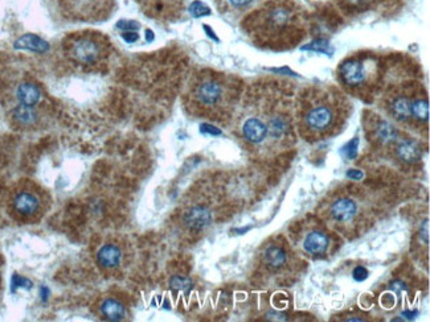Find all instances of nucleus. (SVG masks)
Returning a JSON list of instances; mask_svg holds the SVG:
<instances>
[{"label": "nucleus", "mask_w": 430, "mask_h": 322, "mask_svg": "<svg viewBox=\"0 0 430 322\" xmlns=\"http://www.w3.org/2000/svg\"><path fill=\"white\" fill-rule=\"evenodd\" d=\"M388 1H394V0H388Z\"/></svg>", "instance_id": "35"}, {"label": "nucleus", "mask_w": 430, "mask_h": 322, "mask_svg": "<svg viewBox=\"0 0 430 322\" xmlns=\"http://www.w3.org/2000/svg\"><path fill=\"white\" fill-rule=\"evenodd\" d=\"M16 48L29 49V50H35V52H45L48 49V44L45 41H43L41 38L34 36V35H27V36L22 37L16 43Z\"/></svg>", "instance_id": "20"}, {"label": "nucleus", "mask_w": 430, "mask_h": 322, "mask_svg": "<svg viewBox=\"0 0 430 322\" xmlns=\"http://www.w3.org/2000/svg\"><path fill=\"white\" fill-rule=\"evenodd\" d=\"M99 317L108 321H122L127 316V310L120 298L102 296L96 304Z\"/></svg>", "instance_id": "15"}, {"label": "nucleus", "mask_w": 430, "mask_h": 322, "mask_svg": "<svg viewBox=\"0 0 430 322\" xmlns=\"http://www.w3.org/2000/svg\"><path fill=\"white\" fill-rule=\"evenodd\" d=\"M201 131L213 133V135H219V133H220V131H219L217 129H215V127H212V126H207V124H204V126L201 127Z\"/></svg>", "instance_id": "31"}, {"label": "nucleus", "mask_w": 430, "mask_h": 322, "mask_svg": "<svg viewBox=\"0 0 430 322\" xmlns=\"http://www.w3.org/2000/svg\"><path fill=\"white\" fill-rule=\"evenodd\" d=\"M422 87L417 85H406L392 89L384 98V108L397 123L413 129V101Z\"/></svg>", "instance_id": "8"}, {"label": "nucleus", "mask_w": 430, "mask_h": 322, "mask_svg": "<svg viewBox=\"0 0 430 322\" xmlns=\"http://www.w3.org/2000/svg\"><path fill=\"white\" fill-rule=\"evenodd\" d=\"M0 101L6 111L19 108L45 111L43 89L25 74H7L0 81Z\"/></svg>", "instance_id": "7"}, {"label": "nucleus", "mask_w": 430, "mask_h": 322, "mask_svg": "<svg viewBox=\"0 0 430 322\" xmlns=\"http://www.w3.org/2000/svg\"><path fill=\"white\" fill-rule=\"evenodd\" d=\"M50 207L48 191L32 180H20L8 191L7 213L16 224H37Z\"/></svg>", "instance_id": "4"}, {"label": "nucleus", "mask_w": 430, "mask_h": 322, "mask_svg": "<svg viewBox=\"0 0 430 322\" xmlns=\"http://www.w3.org/2000/svg\"><path fill=\"white\" fill-rule=\"evenodd\" d=\"M339 80L351 93L371 96L381 78V62L375 54L361 53L348 57L339 65Z\"/></svg>", "instance_id": "6"}, {"label": "nucleus", "mask_w": 430, "mask_h": 322, "mask_svg": "<svg viewBox=\"0 0 430 322\" xmlns=\"http://www.w3.org/2000/svg\"><path fill=\"white\" fill-rule=\"evenodd\" d=\"M303 250L310 255H322L329 250L330 238L324 231L313 230L305 235L303 239Z\"/></svg>", "instance_id": "18"}, {"label": "nucleus", "mask_w": 430, "mask_h": 322, "mask_svg": "<svg viewBox=\"0 0 430 322\" xmlns=\"http://www.w3.org/2000/svg\"><path fill=\"white\" fill-rule=\"evenodd\" d=\"M143 13H148L151 17H157L162 20H170L178 16L182 11L183 0H136Z\"/></svg>", "instance_id": "13"}, {"label": "nucleus", "mask_w": 430, "mask_h": 322, "mask_svg": "<svg viewBox=\"0 0 430 322\" xmlns=\"http://www.w3.org/2000/svg\"><path fill=\"white\" fill-rule=\"evenodd\" d=\"M255 0H220L222 8L227 11H243L248 8Z\"/></svg>", "instance_id": "22"}, {"label": "nucleus", "mask_w": 430, "mask_h": 322, "mask_svg": "<svg viewBox=\"0 0 430 322\" xmlns=\"http://www.w3.org/2000/svg\"><path fill=\"white\" fill-rule=\"evenodd\" d=\"M403 316H406L408 320H412V319H415L416 312H415V313H413V312H404V313H403Z\"/></svg>", "instance_id": "32"}, {"label": "nucleus", "mask_w": 430, "mask_h": 322, "mask_svg": "<svg viewBox=\"0 0 430 322\" xmlns=\"http://www.w3.org/2000/svg\"><path fill=\"white\" fill-rule=\"evenodd\" d=\"M366 131L369 139L378 145H394L399 139V131L394 124L373 114L366 118Z\"/></svg>", "instance_id": "11"}, {"label": "nucleus", "mask_w": 430, "mask_h": 322, "mask_svg": "<svg viewBox=\"0 0 430 322\" xmlns=\"http://www.w3.org/2000/svg\"><path fill=\"white\" fill-rule=\"evenodd\" d=\"M359 213V205L357 201L348 196H342L332 201L330 205V215L338 224H348L354 221Z\"/></svg>", "instance_id": "14"}, {"label": "nucleus", "mask_w": 430, "mask_h": 322, "mask_svg": "<svg viewBox=\"0 0 430 322\" xmlns=\"http://www.w3.org/2000/svg\"><path fill=\"white\" fill-rule=\"evenodd\" d=\"M122 38L123 40H126L127 43H134V41H136V40L139 38V35H138L136 32L129 31V32H123Z\"/></svg>", "instance_id": "30"}, {"label": "nucleus", "mask_w": 430, "mask_h": 322, "mask_svg": "<svg viewBox=\"0 0 430 322\" xmlns=\"http://www.w3.org/2000/svg\"><path fill=\"white\" fill-rule=\"evenodd\" d=\"M64 57L83 71L99 69L110 57L108 37L99 32L84 31L65 37L62 41Z\"/></svg>", "instance_id": "5"}, {"label": "nucleus", "mask_w": 430, "mask_h": 322, "mask_svg": "<svg viewBox=\"0 0 430 322\" xmlns=\"http://www.w3.org/2000/svg\"><path fill=\"white\" fill-rule=\"evenodd\" d=\"M172 286L178 289H185L187 286H189V280L185 279V277H180V276H176L172 279Z\"/></svg>", "instance_id": "28"}, {"label": "nucleus", "mask_w": 430, "mask_h": 322, "mask_svg": "<svg viewBox=\"0 0 430 322\" xmlns=\"http://www.w3.org/2000/svg\"><path fill=\"white\" fill-rule=\"evenodd\" d=\"M189 13L194 16V17H200V16H206V15H210V10L208 7L201 3V1H194L189 7Z\"/></svg>", "instance_id": "24"}, {"label": "nucleus", "mask_w": 430, "mask_h": 322, "mask_svg": "<svg viewBox=\"0 0 430 322\" xmlns=\"http://www.w3.org/2000/svg\"><path fill=\"white\" fill-rule=\"evenodd\" d=\"M378 0H339L341 7L348 13H361L371 8Z\"/></svg>", "instance_id": "21"}, {"label": "nucleus", "mask_w": 430, "mask_h": 322, "mask_svg": "<svg viewBox=\"0 0 430 322\" xmlns=\"http://www.w3.org/2000/svg\"><path fill=\"white\" fill-rule=\"evenodd\" d=\"M352 276H354V279L357 281H363V280H366L368 277V271L364 267H357L354 270V272H352Z\"/></svg>", "instance_id": "27"}, {"label": "nucleus", "mask_w": 430, "mask_h": 322, "mask_svg": "<svg viewBox=\"0 0 430 322\" xmlns=\"http://www.w3.org/2000/svg\"><path fill=\"white\" fill-rule=\"evenodd\" d=\"M392 288L396 289V291H404L406 289V286H404V284H401V283H394Z\"/></svg>", "instance_id": "33"}, {"label": "nucleus", "mask_w": 430, "mask_h": 322, "mask_svg": "<svg viewBox=\"0 0 430 322\" xmlns=\"http://www.w3.org/2000/svg\"><path fill=\"white\" fill-rule=\"evenodd\" d=\"M350 105L343 94L330 86L305 90L295 108V127L306 140L330 138L348 118Z\"/></svg>", "instance_id": "1"}, {"label": "nucleus", "mask_w": 430, "mask_h": 322, "mask_svg": "<svg viewBox=\"0 0 430 322\" xmlns=\"http://www.w3.org/2000/svg\"><path fill=\"white\" fill-rule=\"evenodd\" d=\"M265 264L271 270H280L287 263V252L280 244H271L265 249Z\"/></svg>", "instance_id": "19"}, {"label": "nucleus", "mask_w": 430, "mask_h": 322, "mask_svg": "<svg viewBox=\"0 0 430 322\" xmlns=\"http://www.w3.org/2000/svg\"><path fill=\"white\" fill-rule=\"evenodd\" d=\"M357 148H359V138H354L350 143H347L344 145L343 148H342V151H341V154H342L345 159H348V160H354V159H357Z\"/></svg>", "instance_id": "23"}, {"label": "nucleus", "mask_w": 430, "mask_h": 322, "mask_svg": "<svg viewBox=\"0 0 430 322\" xmlns=\"http://www.w3.org/2000/svg\"><path fill=\"white\" fill-rule=\"evenodd\" d=\"M215 221V210L212 205L206 201H187L182 213L180 222L188 231L199 233L210 226Z\"/></svg>", "instance_id": "10"}, {"label": "nucleus", "mask_w": 430, "mask_h": 322, "mask_svg": "<svg viewBox=\"0 0 430 322\" xmlns=\"http://www.w3.org/2000/svg\"><path fill=\"white\" fill-rule=\"evenodd\" d=\"M117 27L121 28L124 32H129V31L136 32V31H138V29L141 28V25L138 24L136 22H133V20H122V22L118 23Z\"/></svg>", "instance_id": "26"}, {"label": "nucleus", "mask_w": 430, "mask_h": 322, "mask_svg": "<svg viewBox=\"0 0 430 322\" xmlns=\"http://www.w3.org/2000/svg\"><path fill=\"white\" fill-rule=\"evenodd\" d=\"M306 24L305 13L293 0H269L248 16L245 29L258 44L283 49L305 36Z\"/></svg>", "instance_id": "2"}, {"label": "nucleus", "mask_w": 430, "mask_h": 322, "mask_svg": "<svg viewBox=\"0 0 430 322\" xmlns=\"http://www.w3.org/2000/svg\"><path fill=\"white\" fill-rule=\"evenodd\" d=\"M327 48H329V43L324 41V40H320V41H314L311 43L310 45H305L302 47V50H315V52H322V53H327Z\"/></svg>", "instance_id": "25"}, {"label": "nucleus", "mask_w": 430, "mask_h": 322, "mask_svg": "<svg viewBox=\"0 0 430 322\" xmlns=\"http://www.w3.org/2000/svg\"><path fill=\"white\" fill-rule=\"evenodd\" d=\"M240 132L246 143L258 145L261 148H266V143H268L266 123L252 110L250 112L244 115V122L240 127Z\"/></svg>", "instance_id": "12"}, {"label": "nucleus", "mask_w": 430, "mask_h": 322, "mask_svg": "<svg viewBox=\"0 0 430 322\" xmlns=\"http://www.w3.org/2000/svg\"><path fill=\"white\" fill-rule=\"evenodd\" d=\"M62 11L80 22H99L110 15L114 0H59Z\"/></svg>", "instance_id": "9"}, {"label": "nucleus", "mask_w": 430, "mask_h": 322, "mask_svg": "<svg viewBox=\"0 0 430 322\" xmlns=\"http://www.w3.org/2000/svg\"><path fill=\"white\" fill-rule=\"evenodd\" d=\"M394 145V155L397 159H400L403 163L408 164H415L418 163L422 157L421 147L417 142L412 139H397Z\"/></svg>", "instance_id": "17"}, {"label": "nucleus", "mask_w": 430, "mask_h": 322, "mask_svg": "<svg viewBox=\"0 0 430 322\" xmlns=\"http://www.w3.org/2000/svg\"><path fill=\"white\" fill-rule=\"evenodd\" d=\"M347 177L350 180H361L363 179V172L359 169H351L347 172Z\"/></svg>", "instance_id": "29"}, {"label": "nucleus", "mask_w": 430, "mask_h": 322, "mask_svg": "<svg viewBox=\"0 0 430 322\" xmlns=\"http://www.w3.org/2000/svg\"><path fill=\"white\" fill-rule=\"evenodd\" d=\"M0 293H1V276H0Z\"/></svg>", "instance_id": "34"}, {"label": "nucleus", "mask_w": 430, "mask_h": 322, "mask_svg": "<svg viewBox=\"0 0 430 322\" xmlns=\"http://www.w3.org/2000/svg\"><path fill=\"white\" fill-rule=\"evenodd\" d=\"M124 251L120 243L109 242L101 246L97 252V263L103 270H115L122 265Z\"/></svg>", "instance_id": "16"}, {"label": "nucleus", "mask_w": 430, "mask_h": 322, "mask_svg": "<svg viewBox=\"0 0 430 322\" xmlns=\"http://www.w3.org/2000/svg\"><path fill=\"white\" fill-rule=\"evenodd\" d=\"M238 96L234 77L206 71L192 78L185 94V108L200 118L222 120L232 114Z\"/></svg>", "instance_id": "3"}]
</instances>
